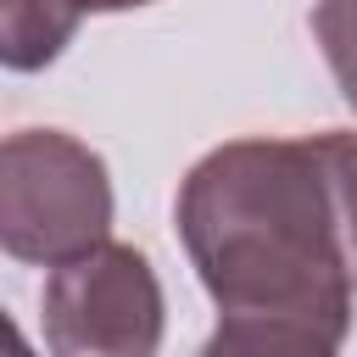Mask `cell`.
Returning a JSON list of instances; mask_svg holds the SVG:
<instances>
[{
    "mask_svg": "<svg viewBox=\"0 0 357 357\" xmlns=\"http://www.w3.org/2000/svg\"><path fill=\"white\" fill-rule=\"evenodd\" d=\"M112 229L106 162L61 128H17L0 145V245L17 262H67Z\"/></svg>",
    "mask_w": 357,
    "mask_h": 357,
    "instance_id": "cell-2",
    "label": "cell"
},
{
    "mask_svg": "<svg viewBox=\"0 0 357 357\" xmlns=\"http://www.w3.org/2000/svg\"><path fill=\"white\" fill-rule=\"evenodd\" d=\"M184 257L218 307L206 351H340L357 296V134L229 139L173 206Z\"/></svg>",
    "mask_w": 357,
    "mask_h": 357,
    "instance_id": "cell-1",
    "label": "cell"
},
{
    "mask_svg": "<svg viewBox=\"0 0 357 357\" xmlns=\"http://www.w3.org/2000/svg\"><path fill=\"white\" fill-rule=\"evenodd\" d=\"M312 39H318L346 106L357 112V0H318L312 6Z\"/></svg>",
    "mask_w": 357,
    "mask_h": 357,
    "instance_id": "cell-5",
    "label": "cell"
},
{
    "mask_svg": "<svg viewBox=\"0 0 357 357\" xmlns=\"http://www.w3.org/2000/svg\"><path fill=\"white\" fill-rule=\"evenodd\" d=\"M84 17V0H0V61L11 73L50 67L73 28Z\"/></svg>",
    "mask_w": 357,
    "mask_h": 357,
    "instance_id": "cell-4",
    "label": "cell"
},
{
    "mask_svg": "<svg viewBox=\"0 0 357 357\" xmlns=\"http://www.w3.org/2000/svg\"><path fill=\"white\" fill-rule=\"evenodd\" d=\"M162 318V284L139 245L100 240L45 279V346L56 357H151Z\"/></svg>",
    "mask_w": 357,
    "mask_h": 357,
    "instance_id": "cell-3",
    "label": "cell"
},
{
    "mask_svg": "<svg viewBox=\"0 0 357 357\" xmlns=\"http://www.w3.org/2000/svg\"><path fill=\"white\" fill-rule=\"evenodd\" d=\"M134 6H151V0H84V11H134Z\"/></svg>",
    "mask_w": 357,
    "mask_h": 357,
    "instance_id": "cell-6",
    "label": "cell"
}]
</instances>
